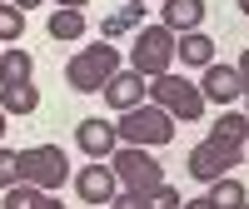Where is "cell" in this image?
Wrapping results in <instances>:
<instances>
[{"label": "cell", "instance_id": "obj_1", "mask_svg": "<svg viewBox=\"0 0 249 209\" xmlns=\"http://www.w3.org/2000/svg\"><path fill=\"white\" fill-rule=\"evenodd\" d=\"M124 70L120 65V50L110 45V40H100V45H85V50H75L70 55V65H65V80H70V90L75 95H100L110 85V75Z\"/></svg>", "mask_w": 249, "mask_h": 209}, {"label": "cell", "instance_id": "obj_2", "mask_svg": "<svg viewBox=\"0 0 249 209\" xmlns=\"http://www.w3.org/2000/svg\"><path fill=\"white\" fill-rule=\"evenodd\" d=\"M115 135L120 144H135V150H160V144H170L175 139V120L160 110V104H135V110H124L120 124H115Z\"/></svg>", "mask_w": 249, "mask_h": 209}, {"label": "cell", "instance_id": "obj_3", "mask_svg": "<svg viewBox=\"0 0 249 209\" xmlns=\"http://www.w3.org/2000/svg\"><path fill=\"white\" fill-rule=\"evenodd\" d=\"M110 170L120 179V190H130V194H155L164 184V164L150 150H135V144H120L110 155Z\"/></svg>", "mask_w": 249, "mask_h": 209}, {"label": "cell", "instance_id": "obj_4", "mask_svg": "<svg viewBox=\"0 0 249 209\" xmlns=\"http://www.w3.org/2000/svg\"><path fill=\"white\" fill-rule=\"evenodd\" d=\"M130 70L144 80H160L175 70V35L164 25H140L135 30V50H130Z\"/></svg>", "mask_w": 249, "mask_h": 209}, {"label": "cell", "instance_id": "obj_5", "mask_svg": "<svg viewBox=\"0 0 249 209\" xmlns=\"http://www.w3.org/2000/svg\"><path fill=\"white\" fill-rule=\"evenodd\" d=\"M150 104H160L170 120H199L204 115V95H199V85L190 75H160V80H150Z\"/></svg>", "mask_w": 249, "mask_h": 209}, {"label": "cell", "instance_id": "obj_6", "mask_svg": "<svg viewBox=\"0 0 249 209\" xmlns=\"http://www.w3.org/2000/svg\"><path fill=\"white\" fill-rule=\"evenodd\" d=\"M70 179V155L60 144H35V150H20V184H35V190H60Z\"/></svg>", "mask_w": 249, "mask_h": 209}, {"label": "cell", "instance_id": "obj_7", "mask_svg": "<svg viewBox=\"0 0 249 209\" xmlns=\"http://www.w3.org/2000/svg\"><path fill=\"white\" fill-rule=\"evenodd\" d=\"M244 159V144H224V139H199L195 150H190V174L204 179V184H214L234 170V164Z\"/></svg>", "mask_w": 249, "mask_h": 209}, {"label": "cell", "instance_id": "obj_8", "mask_svg": "<svg viewBox=\"0 0 249 209\" xmlns=\"http://www.w3.org/2000/svg\"><path fill=\"white\" fill-rule=\"evenodd\" d=\"M75 194L85 204H110L120 194V179H115V170L105 159H90L85 170H75Z\"/></svg>", "mask_w": 249, "mask_h": 209}, {"label": "cell", "instance_id": "obj_9", "mask_svg": "<svg viewBox=\"0 0 249 209\" xmlns=\"http://www.w3.org/2000/svg\"><path fill=\"white\" fill-rule=\"evenodd\" d=\"M75 144H80L90 159H110V155L120 150V135H115V124H110V120L90 115V120H80V124H75Z\"/></svg>", "mask_w": 249, "mask_h": 209}, {"label": "cell", "instance_id": "obj_10", "mask_svg": "<svg viewBox=\"0 0 249 209\" xmlns=\"http://www.w3.org/2000/svg\"><path fill=\"white\" fill-rule=\"evenodd\" d=\"M100 95L110 100V110H120V115H124V110H135V104L150 100V80L135 75V70H115V75H110V85L100 90Z\"/></svg>", "mask_w": 249, "mask_h": 209}, {"label": "cell", "instance_id": "obj_11", "mask_svg": "<svg viewBox=\"0 0 249 209\" xmlns=\"http://www.w3.org/2000/svg\"><path fill=\"white\" fill-rule=\"evenodd\" d=\"M199 95H204V104H224V110H230V104L244 95L239 90V75L230 70V65H219V60H214V65H204V80H199Z\"/></svg>", "mask_w": 249, "mask_h": 209}, {"label": "cell", "instance_id": "obj_12", "mask_svg": "<svg viewBox=\"0 0 249 209\" xmlns=\"http://www.w3.org/2000/svg\"><path fill=\"white\" fill-rule=\"evenodd\" d=\"M175 60H179L184 70H204V65H214V40L204 35V30L179 35V40H175Z\"/></svg>", "mask_w": 249, "mask_h": 209}, {"label": "cell", "instance_id": "obj_13", "mask_svg": "<svg viewBox=\"0 0 249 209\" xmlns=\"http://www.w3.org/2000/svg\"><path fill=\"white\" fill-rule=\"evenodd\" d=\"M164 30H179V35H190L204 25V0H164V20H160Z\"/></svg>", "mask_w": 249, "mask_h": 209}, {"label": "cell", "instance_id": "obj_14", "mask_svg": "<svg viewBox=\"0 0 249 209\" xmlns=\"http://www.w3.org/2000/svg\"><path fill=\"white\" fill-rule=\"evenodd\" d=\"M140 25H144V0H124V5H120L115 15H105V25H100V35H105L110 45H115V40H120L124 30H140Z\"/></svg>", "mask_w": 249, "mask_h": 209}, {"label": "cell", "instance_id": "obj_15", "mask_svg": "<svg viewBox=\"0 0 249 209\" xmlns=\"http://www.w3.org/2000/svg\"><path fill=\"white\" fill-rule=\"evenodd\" d=\"M30 80H35L30 50H0V90L5 85H30Z\"/></svg>", "mask_w": 249, "mask_h": 209}, {"label": "cell", "instance_id": "obj_16", "mask_svg": "<svg viewBox=\"0 0 249 209\" xmlns=\"http://www.w3.org/2000/svg\"><path fill=\"white\" fill-rule=\"evenodd\" d=\"M204 199H210L214 209H244V204H249V194H244V184H239L234 174H224V179H214V184H210V194H204Z\"/></svg>", "mask_w": 249, "mask_h": 209}, {"label": "cell", "instance_id": "obj_17", "mask_svg": "<svg viewBox=\"0 0 249 209\" xmlns=\"http://www.w3.org/2000/svg\"><path fill=\"white\" fill-rule=\"evenodd\" d=\"M35 104H40L35 80H30V85H5V90H0V110H5V115H30Z\"/></svg>", "mask_w": 249, "mask_h": 209}, {"label": "cell", "instance_id": "obj_18", "mask_svg": "<svg viewBox=\"0 0 249 209\" xmlns=\"http://www.w3.org/2000/svg\"><path fill=\"white\" fill-rule=\"evenodd\" d=\"M244 135H249V115H239V110H224L210 130V139H224V144H244Z\"/></svg>", "mask_w": 249, "mask_h": 209}, {"label": "cell", "instance_id": "obj_19", "mask_svg": "<svg viewBox=\"0 0 249 209\" xmlns=\"http://www.w3.org/2000/svg\"><path fill=\"white\" fill-rule=\"evenodd\" d=\"M50 35L55 40H80V35H85V15H80V10H55L50 15Z\"/></svg>", "mask_w": 249, "mask_h": 209}, {"label": "cell", "instance_id": "obj_20", "mask_svg": "<svg viewBox=\"0 0 249 209\" xmlns=\"http://www.w3.org/2000/svg\"><path fill=\"white\" fill-rule=\"evenodd\" d=\"M20 35H25V15H20L10 0H0V40H5V45H15Z\"/></svg>", "mask_w": 249, "mask_h": 209}, {"label": "cell", "instance_id": "obj_21", "mask_svg": "<svg viewBox=\"0 0 249 209\" xmlns=\"http://www.w3.org/2000/svg\"><path fill=\"white\" fill-rule=\"evenodd\" d=\"M45 204V190H35V184H15L5 190V209H40Z\"/></svg>", "mask_w": 249, "mask_h": 209}, {"label": "cell", "instance_id": "obj_22", "mask_svg": "<svg viewBox=\"0 0 249 209\" xmlns=\"http://www.w3.org/2000/svg\"><path fill=\"white\" fill-rule=\"evenodd\" d=\"M15 184H20V150L0 144V190H15Z\"/></svg>", "mask_w": 249, "mask_h": 209}, {"label": "cell", "instance_id": "obj_23", "mask_svg": "<svg viewBox=\"0 0 249 209\" xmlns=\"http://www.w3.org/2000/svg\"><path fill=\"white\" fill-rule=\"evenodd\" d=\"M105 209H150V194H130V190H120Z\"/></svg>", "mask_w": 249, "mask_h": 209}, {"label": "cell", "instance_id": "obj_24", "mask_svg": "<svg viewBox=\"0 0 249 209\" xmlns=\"http://www.w3.org/2000/svg\"><path fill=\"white\" fill-rule=\"evenodd\" d=\"M234 75H239V90H244V100H249V50L239 55V65H234Z\"/></svg>", "mask_w": 249, "mask_h": 209}, {"label": "cell", "instance_id": "obj_25", "mask_svg": "<svg viewBox=\"0 0 249 209\" xmlns=\"http://www.w3.org/2000/svg\"><path fill=\"white\" fill-rule=\"evenodd\" d=\"M90 0H55V10H85Z\"/></svg>", "mask_w": 249, "mask_h": 209}, {"label": "cell", "instance_id": "obj_26", "mask_svg": "<svg viewBox=\"0 0 249 209\" xmlns=\"http://www.w3.org/2000/svg\"><path fill=\"white\" fill-rule=\"evenodd\" d=\"M10 5H15L20 15H25V10H35V5H45V0H10Z\"/></svg>", "mask_w": 249, "mask_h": 209}, {"label": "cell", "instance_id": "obj_27", "mask_svg": "<svg viewBox=\"0 0 249 209\" xmlns=\"http://www.w3.org/2000/svg\"><path fill=\"white\" fill-rule=\"evenodd\" d=\"M40 209H65V204H60L55 194H45V204H40Z\"/></svg>", "mask_w": 249, "mask_h": 209}, {"label": "cell", "instance_id": "obj_28", "mask_svg": "<svg viewBox=\"0 0 249 209\" xmlns=\"http://www.w3.org/2000/svg\"><path fill=\"white\" fill-rule=\"evenodd\" d=\"M0 139H5V110H0Z\"/></svg>", "mask_w": 249, "mask_h": 209}, {"label": "cell", "instance_id": "obj_29", "mask_svg": "<svg viewBox=\"0 0 249 209\" xmlns=\"http://www.w3.org/2000/svg\"><path fill=\"white\" fill-rule=\"evenodd\" d=\"M239 10H244V15H249V0H239Z\"/></svg>", "mask_w": 249, "mask_h": 209}, {"label": "cell", "instance_id": "obj_30", "mask_svg": "<svg viewBox=\"0 0 249 209\" xmlns=\"http://www.w3.org/2000/svg\"><path fill=\"white\" fill-rule=\"evenodd\" d=\"M244 150H249V135H244Z\"/></svg>", "mask_w": 249, "mask_h": 209}, {"label": "cell", "instance_id": "obj_31", "mask_svg": "<svg viewBox=\"0 0 249 209\" xmlns=\"http://www.w3.org/2000/svg\"><path fill=\"white\" fill-rule=\"evenodd\" d=\"M144 5H150V0H144Z\"/></svg>", "mask_w": 249, "mask_h": 209}, {"label": "cell", "instance_id": "obj_32", "mask_svg": "<svg viewBox=\"0 0 249 209\" xmlns=\"http://www.w3.org/2000/svg\"><path fill=\"white\" fill-rule=\"evenodd\" d=\"M244 209H249V204H244Z\"/></svg>", "mask_w": 249, "mask_h": 209}]
</instances>
